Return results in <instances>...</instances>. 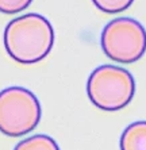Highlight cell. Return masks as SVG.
<instances>
[{
    "label": "cell",
    "mask_w": 146,
    "mask_h": 150,
    "mask_svg": "<svg viewBox=\"0 0 146 150\" xmlns=\"http://www.w3.org/2000/svg\"><path fill=\"white\" fill-rule=\"evenodd\" d=\"M4 47L15 62H41L54 45V28L41 14H26L8 22L4 28Z\"/></svg>",
    "instance_id": "cell-1"
},
{
    "label": "cell",
    "mask_w": 146,
    "mask_h": 150,
    "mask_svg": "<svg viewBox=\"0 0 146 150\" xmlns=\"http://www.w3.org/2000/svg\"><path fill=\"white\" fill-rule=\"evenodd\" d=\"M87 95L97 108L119 111L131 103L135 95V80L125 68L101 65L88 77Z\"/></svg>",
    "instance_id": "cell-2"
},
{
    "label": "cell",
    "mask_w": 146,
    "mask_h": 150,
    "mask_svg": "<svg viewBox=\"0 0 146 150\" xmlns=\"http://www.w3.org/2000/svg\"><path fill=\"white\" fill-rule=\"evenodd\" d=\"M42 108L38 98L23 87H8L0 91V133L21 138L38 126Z\"/></svg>",
    "instance_id": "cell-3"
},
{
    "label": "cell",
    "mask_w": 146,
    "mask_h": 150,
    "mask_svg": "<svg viewBox=\"0 0 146 150\" xmlns=\"http://www.w3.org/2000/svg\"><path fill=\"white\" fill-rule=\"evenodd\" d=\"M100 45L108 58L119 64H134L146 52V30L133 18H116L104 26Z\"/></svg>",
    "instance_id": "cell-4"
},
{
    "label": "cell",
    "mask_w": 146,
    "mask_h": 150,
    "mask_svg": "<svg viewBox=\"0 0 146 150\" xmlns=\"http://www.w3.org/2000/svg\"><path fill=\"white\" fill-rule=\"evenodd\" d=\"M120 150H146V120L126 127L120 137Z\"/></svg>",
    "instance_id": "cell-5"
},
{
    "label": "cell",
    "mask_w": 146,
    "mask_h": 150,
    "mask_svg": "<svg viewBox=\"0 0 146 150\" xmlns=\"http://www.w3.org/2000/svg\"><path fill=\"white\" fill-rule=\"evenodd\" d=\"M14 150H61L58 143L52 137L45 134H37V135L24 138L14 147Z\"/></svg>",
    "instance_id": "cell-6"
},
{
    "label": "cell",
    "mask_w": 146,
    "mask_h": 150,
    "mask_svg": "<svg viewBox=\"0 0 146 150\" xmlns=\"http://www.w3.org/2000/svg\"><path fill=\"white\" fill-rule=\"evenodd\" d=\"M97 10L106 14H118L123 12L134 3V0H92Z\"/></svg>",
    "instance_id": "cell-7"
},
{
    "label": "cell",
    "mask_w": 146,
    "mask_h": 150,
    "mask_svg": "<svg viewBox=\"0 0 146 150\" xmlns=\"http://www.w3.org/2000/svg\"><path fill=\"white\" fill-rule=\"evenodd\" d=\"M33 3V0H0V12L7 15L18 14Z\"/></svg>",
    "instance_id": "cell-8"
}]
</instances>
